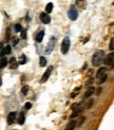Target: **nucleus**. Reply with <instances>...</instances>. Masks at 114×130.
Segmentation results:
<instances>
[{
	"instance_id": "obj_1",
	"label": "nucleus",
	"mask_w": 114,
	"mask_h": 130,
	"mask_svg": "<svg viewBox=\"0 0 114 130\" xmlns=\"http://www.w3.org/2000/svg\"><path fill=\"white\" fill-rule=\"evenodd\" d=\"M104 59H105V52L102 50L96 51L93 57H92V64H93L94 67H98L101 65V62H104Z\"/></svg>"
},
{
	"instance_id": "obj_2",
	"label": "nucleus",
	"mask_w": 114,
	"mask_h": 130,
	"mask_svg": "<svg viewBox=\"0 0 114 130\" xmlns=\"http://www.w3.org/2000/svg\"><path fill=\"white\" fill-rule=\"evenodd\" d=\"M68 17L70 18V20H76L77 17H78V12L76 10V5H71L70 9H69V12H68Z\"/></svg>"
},
{
	"instance_id": "obj_3",
	"label": "nucleus",
	"mask_w": 114,
	"mask_h": 130,
	"mask_svg": "<svg viewBox=\"0 0 114 130\" xmlns=\"http://www.w3.org/2000/svg\"><path fill=\"white\" fill-rule=\"evenodd\" d=\"M70 49V38L69 37H65L61 43V53L62 54H67L69 52Z\"/></svg>"
},
{
	"instance_id": "obj_4",
	"label": "nucleus",
	"mask_w": 114,
	"mask_h": 130,
	"mask_svg": "<svg viewBox=\"0 0 114 130\" xmlns=\"http://www.w3.org/2000/svg\"><path fill=\"white\" fill-rule=\"evenodd\" d=\"M55 41H56V38L55 37H51V39H50V41L48 43L47 48H45V54H50L53 51L54 45H55Z\"/></svg>"
},
{
	"instance_id": "obj_5",
	"label": "nucleus",
	"mask_w": 114,
	"mask_h": 130,
	"mask_svg": "<svg viewBox=\"0 0 114 130\" xmlns=\"http://www.w3.org/2000/svg\"><path fill=\"white\" fill-rule=\"evenodd\" d=\"M104 62L107 66H110V67H114V53H111L109 55L105 56V59H104Z\"/></svg>"
},
{
	"instance_id": "obj_6",
	"label": "nucleus",
	"mask_w": 114,
	"mask_h": 130,
	"mask_svg": "<svg viewBox=\"0 0 114 130\" xmlns=\"http://www.w3.org/2000/svg\"><path fill=\"white\" fill-rule=\"evenodd\" d=\"M40 20H41L42 23L48 24V23H50V21H51V18H50L48 13H41L40 14Z\"/></svg>"
},
{
	"instance_id": "obj_7",
	"label": "nucleus",
	"mask_w": 114,
	"mask_h": 130,
	"mask_svg": "<svg viewBox=\"0 0 114 130\" xmlns=\"http://www.w3.org/2000/svg\"><path fill=\"white\" fill-rule=\"evenodd\" d=\"M52 70H53V67H49V68H48V70L44 72L43 76H42V78H41V83H44V82H47V80L49 79L50 75H51V72H52Z\"/></svg>"
},
{
	"instance_id": "obj_8",
	"label": "nucleus",
	"mask_w": 114,
	"mask_h": 130,
	"mask_svg": "<svg viewBox=\"0 0 114 130\" xmlns=\"http://www.w3.org/2000/svg\"><path fill=\"white\" fill-rule=\"evenodd\" d=\"M16 119V112H11V113L8 115V124L12 125Z\"/></svg>"
},
{
	"instance_id": "obj_9",
	"label": "nucleus",
	"mask_w": 114,
	"mask_h": 130,
	"mask_svg": "<svg viewBox=\"0 0 114 130\" xmlns=\"http://www.w3.org/2000/svg\"><path fill=\"white\" fill-rule=\"evenodd\" d=\"M10 68L11 69H16L17 67H18V62H17V60H16V58L15 57H12L10 59Z\"/></svg>"
},
{
	"instance_id": "obj_10",
	"label": "nucleus",
	"mask_w": 114,
	"mask_h": 130,
	"mask_svg": "<svg viewBox=\"0 0 114 130\" xmlns=\"http://www.w3.org/2000/svg\"><path fill=\"white\" fill-rule=\"evenodd\" d=\"M76 5L81 10H85L87 6V2H86V0H76Z\"/></svg>"
},
{
	"instance_id": "obj_11",
	"label": "nucleus",
	"mask_w": 114,
	"mask_h": 130,
	"mask_svg": "<svg viewBox=\"0 0 114 130\" xmlns=\"http://www.w3.org/2000/svg\"><path fill=\"white\" fill-rule=\"evenodd\" d=\"M11 52H12V48H11V45H6V47L2 50L1 53H0V56L8 55V54H10V53H11Z\"/></svg>"
},
{
	"instance_id": "obj_12",
	"label": "nucleus",
	"mask_w": 114,
	"mask_h": 130,
	"mask_svg": "<svg viewBox=\"0 0 114 130\" xmlns=\"http://www.w3.org/2000/svg\"><path fill=\"white\" fill-rule=\"evenodd\" d=\"M43 36H44V31H40L37 35L36 37H35V39H36L37 43H41L42 39H43Z\"/></svg>"
},
{
	"instance_id": "obj_13",
	"label": "nucleus",
	"mask_w": 114,
	"mask_h": 130,
	"mask_svg": "<svg viewBox=\"0 0 114 130\" xmlns=\"http://www.w3.org/2000/svg\"><path fill=\"white\" fill-rule=\"evenodd\" d=\"M106 71H107V68H105V67L100 68L97 71V73H96V77H97V78H99V77H101L102 75H105L106 74Z\"/></svg>"
},
{
	"instance_id": "obj_14",
	"label": "nucleus",
	"mask_w": 114,
	"mask_h": 130,
	"mask_svg": "<svg viewBox=\"0 0 114 130\" xmlns=\"http://www.w3.org/2000/svg\"><path fill=\"white\" fill-rule=\"evenodd\" d=\"M75 126H76V122L75 121H71L69 124H68L66 130H73L74 128H75Z\"/></svg>"
},
{
	"instance_id": "obj_15",
	"label": "nucleus",
	"mask_w": 114,
	"mask_h": 130,
	"mask_svg": "<svg viewBox=\"0 0 114 130\" xmlns=\"http://www.w3.org/2000/svg\"><path fill=\"white\" fill-rule=\"evenodd\" d=\"M94 91H95V89H94L93 87H91L90 89H89V90L87 91V92H86V94H85V98H89V97H90V96L92 95V94L94 93Z\"/></svg>"
},
{
	"instance_id": "obj_16",
	"label": "nucleus",
	"mask_w": 114,
	"mask_h": 130,
	"mask_svg": "<svg viewBox=\"0 0 114 130\" xmlns=\"http://www.w3.org/2000/svg\"><path fill=\"white\" fill-rule=\"evenodd\" d=\"M6 65H8V58H6V57H2L1 60H0V69L4 68Z\"/></svg>"
},
{
	"instance_id": "obj_17",
	"label": "nucleus",
	"mask_w": 114,
	"mask_h": 130,
	"mask_svg": "<svg viewBox=\"0 0 114 130\" xmlns=\"http://www.w3.org/2000/svg\"><path fill=\"white\" fill-rule=\"evenodd\" d=\"M27 62V56L26 55H21L20 57H19V61H18V64L19 65H24Z\"/></svg>"
},
{
	"instance_id": "obj_18",
	"label": "nucleus",
	"mask_w": 114,
	"mask_h": 130,
	"mask_svg": "<svg viewBox=\"0 0 114 130\" xmlns=\"http://www.w3.org/2000/svg\"><path fill=\"white\" fill-rule=\"evenodd\" d=\"M52 11H53V3L50 2V3L47 4V6H45V12H47L48 14H50Z\"/></svg>"
},
{
	"instance_id": "obj_19",
	"label": "nucleus",
	"mask_w": 114,
	"mask_h": 130,
	"mask_svg": "<svg viewBox=\"0 0 114 130\" xmlns=\"http://www.w3.org/2000/svg\"><path fill=\"white\" fill-rule=\"evenodd\" d=\"M39 65H40V67H44L47 65V59H45L43 56H41V57L39 58Z\"/></svg>"
},
{
	"instance_id": "obj_20",
	"label": "nucleus",
	"mask_w": 114,
	"mask_h": 130,
	"mask_svg": "<svg viewBox=\"0 0 114 130\" xmlns=\"http://www.w3.org/2000/svg\"><path fill=\"white\" fill-rule=\"evenodd\" d=\"M24 121H26V117H24V114H23V113H21V114L19 115V118H18V124H19V125L24 124Z\"/></svg>"
},
{
	"instance_id": "obj_21",
	"label": "nucleus",
	"mask_w": 114,
	"mask_h": 130,
	"mask_svg": "<svg viewBox=\"0 0 114 130\" xmlns=\"http://www.w3.org/2000/svg\"><path fill=\"white\" fill-rule=\"evenodd\" d=\"M98 79H99V80H98V83H99V84H102V83H105V82H106V79H107V74L102 75L101 77H99Z\"/></svg>"
},
{
	"instance_id": "obj_22",
	"label": "nucleus",
	"mask_w": 114,
	"mask_h": 130,
	"mask_svg": "<svg viewBox=\"0 0 114 130\" xmlns=\"http://www.w3.org/2000/svg\"><path fill=\"white\" fill-rule=\"evenodd\" d=\"M93 100H90V101H88V103H87V105H86V106H85V109H89V108H91L92 107V105H93Z\"/></svg>"
},
{
	"instance_id": "obj_23",
	"label": "nucleus",
	"mask_w": 114,
	"mask_h": 130,
	"mask_svg": "<svg viewBox=\"0 0 114 130\" xmlns=\"http://www.w3.org/2000/svg\"><path fill=\"white\" fill-rule=\"evenodd\" d=\"M28 86H24L22 89H21V93H22L23 95H26V94L28 93Z\"/></svg>"
},
{
	"instance_id": "obj_24",
	"label": "nucleus",
	"mask_w": 114,
	"mask_h": 130,
	"mask_svg": "<svg viewBox=\"0 0 114 130\" xmlns=\"http://www.w3.org/2000/svg\"><path fill=\"white\" fill-rule=\"evenodd\" d=\"M109 49L111 51H113L114 50V37L111 39V41H110V44H109Z\"/></svg>"
},
{
	"instance_id": "obj_25",
	"label": "nucleus",
	"mask_w": 114,
	"mask_h": 130,
	"mask_svg": "<svg viewBox=\"0 0 114 130\" xmlns=\"http://www.w3.org/2000/svg\"><path fill=\"white\" fill-rule=\"evenodd\" d=\"M79 91H80V88H76L75 91H74V92L72 93V97L77 96V95H78V92H79Z\"/></svg>"
},
{
	"instance_id": "obj_26",
	"label": "nucleus",
	"mask_w": 114,
	"mask_h": 130,
	"mask_svg": "<svg viewBox=\"0 0 114 130\" xmlns=\"http://www.w3.org/2000/svg\"><path fill=\"white\" fill-rule=\"evenodd\" d=\"M15 31H16V32H20V31H22V28H21L20 24H16V26H15Z\"/></svg>"
},
{
	"instance_id": "obj_27",
	"label": "nucleus",
	"mask_w": 114,
	"mask_h": 130,
	"mask_svg": "<svg viewBox=\"0 0 114 130\" xmlns=\"http://www.w3.org/2000/svg\"><path fill=\"white\" fill-rule=\"evenodd\" d=\"M93 78H92V77H90V78H89L88 80H87V83H86V86H90V85H92V83H93Z\"/></svg>"
},
{
	"instance_id": "obj_28",
	"label": "nucleus",
	"mask_w": 114,
	"mask_h": 130,
	"mask_svg": "<svg viewBox=\"0 0 114 130\" xmlns=\"http://www.w3.org/2000/svg\"><path fill=\"white\" fill-rule=\"evenodd\" d=\"M21 37H22V39H26V38H27V32H26V31H22V33H21Z\"/></svg>"
},
{
	"instance_id": "obj_29",
	"label": "nucleus",
	"mask_w": 114,
	"mask_h": 130,
	"mask_svg": "<svg viewBox=\"0 0 114 130\" xmlns=\"http://www.w3.org/2000/svg\"><path fill=\"white\" fill-rule=\"evenodd\" d=\"M18 40H19L18 38H14V39H13V43H12V44H13V45H16L17 43H18Z\"/></svg>"
},
{
	"instance_id": "obj_30",
	"label": "nucleus",
	"mask_w": 114,
	"mask_h": 130,
	"mask_svg": "<svg viewBox=\"0 0 114 130\" xmlns=\"http://www.w3.org/2000/svg\"><path fill=\"white\" fill-rule=\"evenodd\" d=\"M31 107H32V104L31 103H27L26 105H24V108H26L27 110H28V109H30Z\"/></svg>"
},
{
	"instance_id": "obj_31",
	"label": "nucleus",
	"mask_w": 114,
	"mask_h": 130,
	"mask_svg": "<svg viewBox=\"0 0 114 130\" xmlns=\"http://www.w3.org/2000/svg\"><path fill=\"white\" fill-rule=\"evenodd\" d=\"M100 91H101V89H100V88H99V89H98L97 91H96V92H97V93H96V94H99V92H100Z\"/></svg>"
},
{
	"instance_id": "obj_32",
	"label": "nucleus",
	"mask_w": 114,
	"mask_h": 130,
	"mask_svg": "<svg viewBox=\"0 0 114 130\" xmlns=\"http://www.w3.org/2000/svg\"><path fill=\"white\" fill-rule=\"evenodd\" d=\"M0 86H1V78H0Z\"/></svg>"
},
{
	"instance_id": "obj_33",
	"label": "nucleus",
	"mask_w": 114,
	"mask_h": 130,
	"mask_svg": "<svg viewBox=\"0 0 114 130\" xmlns=\"http://www.w3.org/2000/svg\"><path fill=\"white\" fill-rule=\"evenodd\" d=\"M112 4H113V5H114V1H113V3H112Z\"/></svg>"
}]
</instances>
